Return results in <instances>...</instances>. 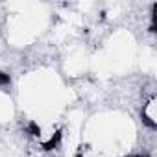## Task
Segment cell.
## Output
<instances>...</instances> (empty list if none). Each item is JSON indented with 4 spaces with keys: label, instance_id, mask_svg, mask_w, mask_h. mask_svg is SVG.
Instances as JSON below:
<instances>
[{
    "label": "cell",
    "instance_id": "obj_4",
    "mask_svg": "<svg viewBox=\"0 0 157 157\" xmlns=\"http://www.w3.org/2000/svg\"><path fill=\"white\" fill-rule=\"evenodd\" d=\"M135 157H146V155H135Z\"/></svg>",
    "mask_w": 157,
    "mask_h": 157
},
{
    "label": "cell",
    "instance_id": "obj_3",
    "mask_svg": "<svg viewBox=\"0 0 157 157\" xmlns=\"http://www.w3.org/2000/svg\"><path fill=\"white\" fill-rule=\"evenodd\" d=\"M11 83V78H10V74H6V72H0V85H10Z\"/></svg>",
    "mask_w": 157,
    "mask_h": 157
},
{
    "label": "cell",
    "instance_id": "obj_2",
    "mask_svg": "<svg viewBox=\"0 0 157 157\" xmlns=\"http://www.w3.org/2000/svg\"><path fill=\"white\" fill-rule=\"evenodd\" d=\"M28 131H30V135H32V137H41V128H39V126H37V122H33V120L28 124Z\"/></svg>",
    "mask_w": 157,
    "mask_h": 157
},
{
    "label": "cell",
    "instance_id": "obj_5",
    "mask_svg": "<svg viewBox=\"0 0 157 157\" xmlns=\"http://www.w3.org/2000/svg\"><path fill=\"white\" fill-rule=\"evenodd\" d=\"M76 157H82V153H78V155H76Z\"/></svg>",
    "mask_w": 157,
    "mask_h": 157
},
{
    "label": "cell",
    "instance_id": "obj_1",
    "mask_svg": "<svg viewBox=\"0 0 157 157\" xmlns=\"http://www.w3.org/2000/svg\"><path fill=\"white\" fill-rule=\"evenodd\" d=\"M61 137H63V133H61V131H56V133L52 135V139H50L48 142H44V144H43V148H44L46 151H50V150H56V148H59Z\"/></svg>",
    "mask_w": 157,
    "mask_h": 157
}]
</instances>
